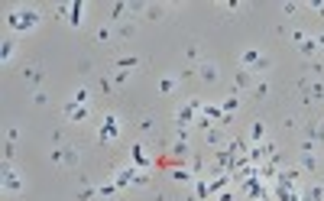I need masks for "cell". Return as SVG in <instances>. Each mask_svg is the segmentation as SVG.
<instances>
[{
    "instance_id": "obj_1",
    "label": "cell",
    "mask_w": 324,
    "mask_h": 201,
    "mask_svg": "<svg viewBox=\"0 0 324 201\" xmlns=\"http://www.w3.org/2000/svg\"><path fill=\"white\" fill-rule=\"evenodd\" d=\"M39 23H42V16L36 10H13L7 16V26H10L13 33H30V30H36Z\"/></svg>"
},
{
    "instance_id": "obj_2",
    "label": "cell",
    "mask_w": 324,
    "mask_h": 201,
    "mask_svg": "<svg viewBox=\"0 0 324 201\" xmlns=\"http://www.w3.org/2000/svg\"><path fill=\"white\" fill-rule=\"evenodd\" d=\"M240 65L247 68V72H253V75L269 72V68H273V62H269V59L262 55L256 46H250V49H243V52H240Z\"/></svg>"
},
{
    "instance_id": "obj_3",
    "label": "cell",
    "mask_w": 324,
    "mask_h": 201,
    "mask_svg": "<svg viewBox=\"0 0 324 201\" xmlns=\"http://www.w3.org/2000/svg\"><path fill=\"white\" fill-rule=\"evenodd\" d=\"M120 127H124V120L117 117V113H104V120H101V130H98V143H113V139L120 136Z\"/></svg>"
},
{
    "instance_id": "obj_4",
    "label": "cell",
    "mask_w": 324,
    "mask_h": 201,
    "mask_svg": "<svg viewBox=\"0 0 324 201\" xmlns=\"http://www.w3.org/2000/svg\"><path fill=\"white\" fill-rule=\"evenodd\" d=\"M299 94L305 104H318L324 101V81H314V78H302L299 81Z\"/></svg>"
},
{
    "instance_id": "obj_5",
    "label": "cell",
    "mask_w": 324,
    "mask_h": 201,
    "mask_svg": "<svg viewBox=\"0 0 324 201\" xmlns=\"http://www.w3.org/2000/svg\"><path fill=\"white\" fill-rule=\"evenodd\" d=\"M62 117H65V120H72V124H84V120L91 117V104L65 101V107H62Z\"/></svg>"
},
{
    "instance_id": "obj_6",
    "label": "cell",
    "mask_w": 324,
    "mask_h": 201,
    "mask_svg": "<svg viewBox=\"0 0 324 201\" xmlns=\"http://www.w3.org/2000/svg\"><path fill=\"white\" fill-rule=\"evenodd\" d=\"M198 110H201V101H198V98H188L179 110H175V124H179V127H188L191 120H195Z\"/></svg>"
},
{
    "instance_id": "obj_7",
    "label": "cell",
    "mask_w": 324,
    "mask_h": 201,
    "mask_svg": "<svg viewBox=\"0 0 324 201\" xmlns=\"http://www.w3.org/2000/svg\"><path fill=\"white\" fill-rule=\"evenodd\" d=\"M4 191H10V195H20V191H23V172L20 169H10V165H7V172H4Z\"/></svg>"
},
{
    "instance_id": "obj_8",
    "label": "cell",
    "mask_w": 324,
    "mask_h": 201,
    "mask_svg": "<svg viewBox=\"0 0 324 201\" xmlns=\"http://www.w3.org/2000/svg\"><path fill=\"white\" fill-rule=\"evenodd\" d=\"M78 162H81V150L78 146H62V165L65 169H78Z\"/></svg>"
},
{
    "instance_id": "obj_9",
    "label": "cell",
    "mask_w": 324,
    "mask_h": 201,
    "mask_svg": "<svg viewBox=\"0 0 324 201\" xmlns=\"http://www.w3.org/2000/svg\"><path fill=\"white\" fill-rule=\"evenodd\" d=\"M13 59H16V39L7 36L4 42H0V62H4V65H10Z\"/></svg>"
},
{
    "instance_id": "obj_10",
    "label": "cell",
    "mask_w": 324,
    "mask_h": 201,
    "mask_svg": "<svg viewBox=\"0 0 324 201\" xmlns=\"http://www.w3.org/2000/svg\"><path fill=\"white\" fill-rule=\"evenodd\" d=\"M113 36H117V39H133V36H136V20L117 23V26H113Z\"/></svg>"
},
{
    "instance_id": "obj_11",
    "label": "cell",
    "mask_w": 324,
    "mask_h": 201,
    "mask_svg": "<svg viewBox=\"0 0 324 201\" xmlns=\"http://www.w3.org/2000/svg\"><path fill=\"white\" fill-rule=\"evenodd\" d=\"M58 13H68V26H72V30H78V26H81V4H72V7H58Z\"/></svg>"
},
{
    "instance_id": "obj_12",
    "label": "cell",
    "mask_w": 324,
    "mask_h": 201,
    "mask_svg": "<svg viewBox=\"0 0 324 201\" xmlns=\"http://www.w3.org/2000/svg\"><path fill=\"white\" fill-rule=\"evenodd\" d=\"M165 13H169V7H165V4H150V7H143V16H146L150 23H159Z\"/></svg>"
},
{
    "instance_id": "obj_13",
    "label": "cell",
    "mask_w": 324,
    "mask_h": 201,
    "mask_svg": "<svg viewBox=\"0 0 324 201\" xmlns=\"http://www.w3.org/2000/svg\"><path fill=\"white\" fill-rule=\"evenodd\" d=\"M198 78H201V81H208V84L217 81V62H208V59H204V62L198 65Z\"/></svg>"
},
{
    "instance_id": "obj_14",
    "label": "cell",
    "mask_w": 324,
    "mask_h": 201,
    "mask_svg": "<svg viewBox=\"0 0 324 201\" xmlns=\"http://www.w3.org/2000/svg\"><path fill=\"white\" fill-rule=\"evenodd\" d=\"M302 201H324V185H318V182H311V185L302 191Z\"/></svg>"
},
{
    "instance_id": "obj_15",
    "label": "cell",
    "mask_w": 324,
    "mask_h": 201,
    "mask_svg": "<svg viewBox=\"0 0 324 201\" xmlns=\"http://www.w3.org/2000/svg\"><path fill=\"white\" fill-rule=\"evenodd\" d=\"M26 84H33V88H39V84H42V78H46V75H42V68H36V65H30V68H26Z\"/></svg>"
},
{
    "instance_id": "obj_16",
    "label": "cell",
    "mask_w": 324,
    "mask_h": 201,
    "mask_svg": "<svg viewBox=\"0 0 324 201\" xmlns=\"http://www.w3.org/2000/svg\"><path fill=\"white\" fill-rule=\"evenodd\" d=\"M175 88H179V75H162L159 78V91L162 94H172Z\"/></svg>"
},
{
    "instance_id": "obj_17",
    "label": "cell",
    "mask_w": 324,
    "mask_h": 201,
    "mask_svg": "<svg viewBox=\"0 0 324 201\" xmlns=\"http://www.w3.org/2000/svg\"><path fill=\"white\" fill-rule=\"evenodd\" d=\"M299 165L308 169V172H318V156L314 153H299Z\"/></svg>"
},
{
    "instance_id": "obj_18",
    "label": "cell",
    "mask_w": 324,
    "mask_h": 201,
    "mask_svg": "<svg viewBox=\"0 0 324 201\" xmlns=\"http://www.w3.org/2000/svg\"><path fill=\"white\" fill-rule=\"evenodd\" d=\"M253 78H256V75L243 68V72H237V78H233V88H250V84H253Z\"/></svg>"
},
{
    "instance_id": "obj_19",
    "label": "cell",
    "mask_w": 324,
    "mask_h": 201,
    "mask_svg": "<svg viewBox=\"0 0 324 201\" xmlns=\"http://www.w3.org/2000/svg\"><path fill=\"white\" fill-rule=\"evenodd\" d=\"M299 52L302 55H314V52H321V46H318V39H305L299 46Z\"/></svg>"
},
{
    "instance_id": "obj_20",
    "label": "cell",
    "mask_w": 324,
    "mask_h": 201,
    "mask_svg": "<svg viewBox=\"0 0 324 201\" xmlns=\"http://www.w3.org/2000/svg\"><path fill=\"white\" fill-rule=\"evenodd\" d=\"M133 165H150V156H146V150H143V146H133Z\"/></svg>"
},
{
    "instance_id": "obj_21",
    "label": "cell",
    "mask_w": 324,
    "mask_h": 201,
    "mask_svg": "<svg viewBox=\"0 0 324 201\" xmlns=\"http://www.w3.org/2000/svg\"><path fill=\"white\" fill-rule=\"evenodd\" d=\"M72 101H78V104H91V88H75Z\"/></svg>"
},
{
    "instance_id": "obj_22",
    "label": "cell",
    "mask_w": 324,
    "mask_h": 201,
    "mask_svg": "<svg viewBox=\"0 0 324 201\" xmlns=\"http://www.w3.org/2000/svg\"><path fill=\"white\" fill-rule=\"evenodd\" d=\"M208 143H211V146H217V143H224V133H221V130H214V127H208Z\"/></svg>"
},
{
    "instance_id": "obj_23",
    "label": "cell",
    "mask_w": 324,
    "mask_h": 201,
    "mask_svg": "<svg viewBox=\"0 0 324 201\" xmlns=\"http://www.w3.org/2000/svg\"><path fill=\"white\" fill-rule=\"evenodd\" d=\"M237 104H240V101H237V94H230V98L224 101V117H230V113L237 110Z\"/></svg>"
},
{
    "instance_id": "obj_24",
    "label": "cell",
    "mask_w": 324,
    "mask_h": 201,
    "mask_svg": "<svg viewBox=\"0 0 324 201\" xmlns=\"http://www.w3.org/2000/svg\"><path fill=\"white\" fill-rule=\"evenodd\" d=\"M185 55L188 59H195V62L201 65V62H204V59H201V46H198V42H191V46H188V52H185Z\"/></svg>"
},
{
    "instance_id": "obj_25",
    "label": "cell",
    "mask_w": 324,
    "mask_h": 201,
    "mask_svg": "<svg viewBox=\"0 0 324 201\" xmlns=\"http://www.w3.org/2000/svg\"><path fill=\"white\" fill-rule=\"evenodd\" d=\"M130 81V72H124V68H117L113 72V84H127Z\"/></svg>"
},
{
    "instance_id": "obj_26",
    "label": "cell",
    "mask_w": 324,
    "mask_h": 201,
    "mask_svg": "<svg viewBox=\"0 0 324 201\" xmlns=\"http://www.w3.org/2000/svg\"><path fill=\"white\" fill-rule=\"evenodd\" d=\"M16 139H20V127H7V143H16Z\"/></svg>"
},
{
    "instance_id": "obj_27",
    "label": "cell",
    "mask_w": 324,
    "mask_h": 201,
    "mask_svg": "<svg viewBox=\"0 0 324 201\" xmlns=\"http://www.w3.org/2000/svg\"><path fill=\"white\" fill-rule=\"evenodd\" d=\"M117 65H120V68H124V72H127V68H133V65H136V55H127V59H117Z\"/></svg>"
},
{
    "instance_id": "obj_28",
    "label": "cell",
    "mask_w": 324,
    "mask_h": 201,
    "mask_svg": "<svg viewBox=\"0 0 324 201\" xmlns=\"http://www.w3.org/2000/svg\"><path fill=\"white\" fill-rule=\"evenodd\" d=\"M49 159H52V162H55V165H62V146H55V150H52V153H49Z\"/></svg>"
},
{
    "instance_id": "obj_29",
    "label": "cell",
    "mask_w": 324,
    "mask_h": 201,
    "mask_svg": "<svg viewBox=\"0 0 324 201\" xmlns=\"http://www.w3.org/2000/svg\"><path fill=\"white\" fill-rule=\"evenodd\" d=\"M110 36H113V33H110V26H101V30H98V39H101V42H107Z\"/></svg>"
},
{
    "instance_id": "obj_30",
    "label": "cell",
    "mask_w": 324,
    "mask_h": 201,
    "mask_svg": "<svg viewBox=\"0 0 324 201\" xmlns=\"http://www.w3.org/2000/svg\"><path fill=\"white\" fill-rule=\"evenodd\" d=\"M46 101H49V98H46V91H36V94H33V104H36V107H42Z\"/></svg>"
},
{
    "instance_id": "obj_31",
    "label": "cell",
    "mask_w": 324,
    "mask_h": 201,
    "mask_svg": "<svg viewBox=\"0 0 324 201\" xmlns=\"http://www.w3.org/2000/svg\"><path fill=\"white\" fill-rule=\"evenodd\" d=\"M262 133H266V124H253V139H262Z\"/></svg>"
},
{
    "instance_id": "obj_32",
    "label": "cell",
    "mask_w": 324,
    "mask_h": 201,
    "mask_svg": "<svg viewBox=\"0 0 324 201\" xmlns=\"http://www.w3.org/2000/svg\"><path fill=\"white\" fill-rule=\"evenodd\" d=\"M282 13H285V16H292V13H299V4H282Z\"/></svg>"
},
{
    "instance_id": "obj_33",
    "label": "cell",
    "mask_w": 324,
    "mask_h": 201,
    "mask_svg": "<svg viewBox=\"0 0 324 201\" xmlns=\"http://www.w3.org/2000/svg\"><path fill=\"white\" fill-rule=\"evenodd\" d=\"M311 7H314V10H318V13L324 16V4H311Z\"/></svg>"
},
{
    "instance_id": "obj_34",
    "label": "cell",
    "mask_w": 324,
    "mask_h": 201,
    "mask_svg": "<svg viewBox=\"0 0 324 201\" xmlns=\"http://www.w3.org/2000/svg\"><path fill=\"white\" fill-rule=\"evenodd\" d=\"M318 46H321V49H324V36H318Z\"/></svg>"
}]
</instances>
